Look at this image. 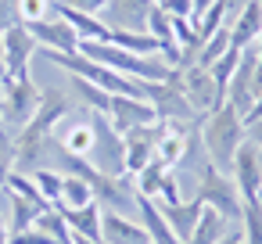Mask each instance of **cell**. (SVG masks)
<instances>
[{"label": "cell", "instance_id": "cell-3", "mask_svg": "<svg viewBox=\"0 0 262 244\" xmlns=\"http://www.w3.org/2000/svg\"><path fill=\"white\" fill-rule=\"evenodd\" d=\"M194 197H198L205 208H215V212H219L223 219H230V223H237V219H241V205H244V197H241V190H237L233 176H230V172H223V169H215L212 162L201 169L198 187H194Z\"/></svg>", "mask_w": 262, "mask_h": 244}, {"label": "cell", "instance_id": "cell-30", "mask_svg": "<svg viewBox=\"0 0 262 244\" xmlns=\"http://www.w3.org/2000/svg\"><path fill=\"white\" fill-rule=\"evenodd\" d=\"M72 86L79 90V97H83V104H86V112H108V101H112V94H104L101 86H94V83H86V79H76L72 76Z\"/></svg>", "mask_w": 262, "mask_h": 244}, {"label": "cell", "instance_id": "cell-22", "mask_svg": "<svg viewBox=\"0 0 262 244\" xmlns=\"http://www.w3.org/2000/svg\"><path fill=\"white\" fill-rule=\"evenodd\" d=\"M4 190V187H0ZM8 194V230L11 233H22V230H29L33 223H36V215L43 212V208H51V205H36V201H29V197H18V194H11V190H4Z\"/></svg>", "mask_w": 262, "mask_h": 244}, {"label": "cell", "instance_id": "cell-7", "mask_svg": "<svg viewBox=\"0 0 262 244\" xmlns=\"http://www.w3.org/2000/svg\"><path fill=\"white\" fill-rule=\"evenodd\" d=\"M180 83H183V94H187L190 108L198 112V119H205V115H212L219 104H226L223 86H219V83L212 79V72H208V69H201V65L183 69V72H180Z\"/></svg>", "mask_w": 262, "mask_h": 244}, {"label": "cell", "instance_id": "cell-43", "mask_svg": "<svg viewBox=\"0 0 262 244\" xmlns=\"http://www.w3.org/2000/svg\"><path fill=\"white\" fill-rule=\"evenodd\" d=\"M72 244H104V240H86V237H76L72 233Z\"/></svg>", "mask_w": 262, "mask_h": 244}, {"label": "cell", "instance_id": "cell-13", "mask_svg": "<svg viewBox=\"0 0 262 244\" xmlns=\"http://www.w3.org/2000/svg\"><path fill=\"white\" fill-rule=\"evenodd\" d=\"M108 122L119 129V133H129L137 126H147V122H158L151 101H140V97H126V94H112L108 101Z\"/></svg>", "mask_w": 262, "mask_h": 244}, {"label": "cell", "instance_id": "cell-5", "mask_svg": "<svg viewBox=\"0 0 262 244\" xmlns=\"http://www.w3.org/2000/svg\"><path fill=\"white\" fill-rule=\"evenodd\" d=\"M90 126H94V151H90V165L101 176H122L126 172V144L122 133L108 122V115L90 112Z\"/></svg>", "mask_w": 262, "mask_h": 244}, {"label": "cell", "instance_id": "cell-25", "mask_svg": "<svg viewBox=\"0 0 262 244\" xmlns=\"http://www.w3.org/2000/svg\"><path fill=\"white\" fill-rule=\"evenodd\" d=\"M244 244H262V197H251L241 205V219H237Z\"/></svg>", "mask_w": 262, "mask_h": 244}, {"label": "cell", "instance_id": "cell-23", "mask_svg": "<svg viewBox=\"0 0 262 244\" xmlns=\"http://www.w3.org/2000/svg\"><path fill=\"white\" fill-rule=\"evenodd\" d=\"M169 172H172V169H165V165H158V162H147L140 172H133V187H137V194H140V197L158 201V197L165 194Z\"/></svg>", "mask_w": 262, "mask_h": 244}, {"label": "cell", "instance_id": "cell-20", "mask_svg": "<svg viewBox=\"0 0 262 244\" xmlns=\"http://www.w3.org/2000/svg\"><path fill=\"white\" fill-rule=\"evenodd\" d=\"M61 215H65V223H69V230H72L76 237H86V240H101L104 208H101L97 201H90V205H83V208H69V212H61Z\"/></svg>", "mask_w": 262, "mask_h": 244}, {"label": "cell", "instance_id": "cell-10", "mask_svg": "<svg viewBox=\"0 0 262 244\" xmlns=\"http://www.w3.org/2000/svg\"><path fill=\"white\" fill-rule=\"evenodd\" d=\"M155 8V0H108L101 22L112 33H147V11Z\"/></svg>", "mask_w": 262, "mask_h": 244}, {"label": "cell", "instance_id": "cell-2", "mask_svg": "<svg viewBox=\"0 0 262 244\" xmlns=\"http://www.w3.org/2000/svg\"><path fill=\"white\" fill-rule=\"evenodd\" d=\"M40 108V86L33 83V76L26 79H0V129L11 140L22 133V126L33 119V112Z\"/></svg>", "mask_w": 262, "mask_h": 244}, {"label": "cell", "instance_id": "cell-18", "mask_svg": "<svg viewBox=\"0 0 262 244\" xmlns=\"http://www.w3.org/2000/svg\"><path fill=\"white\" fill-rule=\"evenodd\" d=\"M158 208H162L169 230L187 244V237H190V230H194V223H198V215H201L205 205L198 197H187V201H158Z\"/></svg>", "mask_w": 262, "mask_h": 244}, {"label": "cell", "instance_id": "cell-17", "mask_svg": "<svg viewBox=\"0 0 262 244\" xmlns=\"http://www.w3.org/2000/svg\"><path fill=\"white\" fill-rule=\"evenodd\" d=\"M54 15H61L72 26L79 43H112V29L101 22V15H83V11H72V8H61V4H54Z\"/></svg>", "mask_w": 262, "mask_h": 244}, {"label": "cell", "instance_id": "cell-39", "mask_svg": "<svg viewBox=\"0 0 262 244\" xmlns=\"http://www.w3.org/2000/svg\"><path fill=\"white\" fill-rule=\"evenodd\" d=\"M258 119H262V90L255 94V101H251V108H248V115H244V126H248V122H258Z\"/></svg>", "mask_w": 262, "mask_h": 244}, {"label": "cell", "instance_id": "cell-42", "mask_svg": "<svg viewBox=\"0 0 262 244\" xmlns=\"http://www.w3.org/2000/svg\"><path fill=\"white\" fill-rule=\"evenodd\" d=\"M208 4H212V0H190V8H194V18H198V15H205V8H208Z\"/></svg>", "mask_w": 262, "mask_h": 244}, {"label": "cell", "instance_id": "cell-37", "mask_svg": "<svg viewBox=\"0 0 262 244\" xmlns=\"http://www.w3.org/2000/svg\"><path fill=\"white\" fill-rule=\"evenodd\" d=\"M61 8H72V11H83V15H101L108 0H58Z\"/></svg>", "mask_w": 262, "mask_h": 244}, {"label": "cell", "instance_id": "cell-27", "mask_svg": "<svg viewBox=\"0 0 262 244\" xmlns=\"http://www.w3.org/2000/svg\"><path fill=\"white\" fill-rule=\"evenodd\" d=\"M36 230H43L47 237H54V244H72V230H69V223H65V215L51 205V208H43L40 215H36V223H33Z\"/></svg>", "mask_w": 262, "mask_h": 244}, {"label": "cell", "instance_id": "cell-19", "mask_svg": "<svg viewBox=\"0 0 262 244\" xmlns=\"http://www.w3.org/2000/svg\"><path fill=\"white\" fill-rule=\"evenodd\" d=\"M137 219H140V226L147 230L151 244H183V240H180V237L169 230V223H165V215H162L158 201L140 197V201H137Z\"/></svg>", "mask_w": 262, "mask_h": 244}, {"label": "cell", "instance_id": "cell-12", "mask_svg": "<svg viewBox=\"0 0 262 244\" xmlns=\"http://www.w3.org/2000/svg\"><path fill=\"white\" fill-rule=\"evenodd\" d=\"M230 176H233V183H237V190H241L244 201L258 197V194H262V151L244 140V144L237 147V154H233Z\"/></svg>", "mask_w": 262, "mask_h": 244}, {"label": "cell", "instance_id": "cell-21", "mask_svg": "<svg viewBox=\"0 0 262 244\" xmlns=\"http://www.w3.org/2000/svg\"><path fill=\"white\" fill-rule=\"evenodd\" d=\"M233 223L230 219H223L215 208H201V215H198V223H194V230H190V237H187V244H219L223 237H226V230H230Z\"/></svg>", "mask_w": 262, "mask_h": 244}, {"label": "cell", "instance_id": "cell-46", "mask_svg": "<svg viewBox=\"0 0 262 244\" xmlns=\"http://www.w3.org/2000/svg\"><path fill=\"white\" fill-rule=\"evenodd\" d=\"M0 133H4V129H0Z\"/></svg>", "mask_w": 262, "mask_h": 244}, {"label": "cell", "instance_id": "cell-1", "mask_svg": "<svg viewBox=\"0 0 262 244\" xmlns=\"http://www.w3.org/2000/svg\"><path fill=\"white\" fill-rule=\"evenodd\" d=\"M198 137H201V147L208 154V162L223 172H230L233 165V154L237 147L244 144V119L230 108V104H219L212 115H205L198 122Z\"/></svg>", "mask_w": 262, "mask_h": 244}, {"label": "cell", "instance_id": "cell-4", "mask_svg": "<svg viewBox=\"0 0 262 244\" xmlns=\"http://www.w3.org/2000/svg\"><path fill=\"white\" fill-rule=\"evenodd\" d=\"M147 101L158 115V122H187V126H198V112L190 108L187 94H183V83H180V69H172L162 83H147Z\"/></svg>", "mask_w": 262, "mask_h": 244}, {"label": "cell", "instance_id": "cell-32", "mask_svg": "<svg viewBox=\"0 0 262 244\" xmlns=\"http://www.w3.org/2000/svg\"><path fill=\"white\" fill-rule=\"evenodd\" d=\"M237 58H241V51H237V47H230L219 61H212V65H208V72H212V79L223 86V94H226V83H230V76H233V69H237Z\"/></svg>", "mask_w": 262, "mask_h": 244}, {"label": "cell", "instance_id": "cell-14", "mask_svg": "<svg viewBox=\"0 0 262 244\" xmlns=\"http://www.w3.org/2000/svg\"><path fill=\"white\" fill-rule=\"evenodd\" d=\"M162 137V122H147V126H137L129 133H122V144H126V172H140L147 162H155V144Z\"/></svg>", "mask_w": 262, "mask_h": 244}, {"label": "cell", "instance_id": "cell-24", "mask_svg": "<svg viewBox=\"0 0 262 244\" xmlns=\"http://www.w3.org/2000/svg\"><path fill=\"white\" fill-rule=\"evenodd\" d=\"M94 201V183H86V180H79V176H65V183H61V197H58V212H69V208H83V205H90Z\"/></svg>", "mask_w": 262, "mask_h": 244}, {"label": "cell", "instance_id": "cell-31", "mask_svg": "<svg viewBox=\"0 0 262 244\" xmlns=\"http://www.w3.org/2000/svg\"><path fill=\"white\" fill-rule=\"evenodd\" d=\"M47 15H54L51 0H18V22L22 26H33V22L47 18Z\"/></svg>", "mask_w": 262, "mask_h": 244}, {"label": "cell", "instance_id": "cell-28", "mask_svg": "<svg viewBox=\"0 0 262 244\" xmlns=\"http://www.w3.org/2000/svg\"><path fill=\"white\" fill-rule=\"evenodd\" d=\"M29 176L36 180V187H40V194H43V201H47V205H58V197H61V183H65V176H61L58 169H51V165H40V169H33Z\"/></svg>", "mask_w": 262, "mask_h": 244}, {"label": "cell", "instance_id": "cell-26", "mask_svg": "<svg viewBox=\"0 0 262 244\" xmlns=\"http://www.w3.org/2000/svg\"><path fill=\"white\" fill-rule=\"evenodd\" d=\"M233 43H230V29L223 26V29H215L212 36H205L201 40V47H198V58H194V65H201V69H208L212 61H219L226 51H230Z\"/></svg>", "mask_w": 262, "mask_h": 244}, {"label": "cell", "instance_id": "cell-36", "mask_svg": "<svg viewBox=\"0 0 262 244\" xmlns=\"http://www.w3.org/2000/svg\"><path fill=\"white\" fill-rule=\"evenodd\" d=\"M11 26H22L18 22V0H0V33L11 29Z\"/></svg>", "mask_w": 262, "mask_h": 244}, {"label": "cell", "instance_id": "cell-41", "mask_svg": "<svg viewBox=\"0 0 262 244\" xmlns=\"http://www.w3.org/2000/svg\"><path fill=\"white\" fill-rule=\"evenodd\" d=\"M11 240V230H8V219H4V212H0V244H8Z\"/></svg>", "mask_w": 262, "mask_h": 244}, {"label": "cell", "instance_id": "cell-16", "mask_svg": "<svg viewBox=\"0 0 262 244\" xmlns=\"http://www.w3.org/2000/svg\"><path fill=\"white\" fill-rule=\"evenodd\" d=\"M101 240H104V244H151V237H147V230L140 226V219L115 215V212H104Z\"/></svg>", "mask_w": 262, "mask_h": 244}, {"label": "cell", "instance_id": "cell-6", "mask_svg": "<svg viewBox=\"0 0 262 244\" xmlns=\"http://www.w3.org/2000/svg\"><path fill=\"white\" fill-rule=\"evenodd\" d=\"M258 90H262V76H258V54H255V43H251V47H241L237 69L226 83V104L244 119Z\"/></svg>", "mask_w": 262, "mask_h": 244}, {"label": "cell", "instance_id": "cell-45", "mask_svg": "<svg viewBox=\"0 0 262 244\" xmlns=\"http://www.w3.org/2000/svg\"><path fill=\"white\" fill-rule=\"evenodd\" d=\"M51 4H58V0H51Z\"/></svg>", "mask_w": 262, "mask_h": 244}, {"label": "cell", "instance_id": "cell-8", "mask_svg": "<svg viewBox=\"0 0 262 244\" xmlns=\"http://www.w3.org/2000/svg\"><path fill=\"white\" fill-rule=\"evenodd\" d=\"M36 40L26 26H11L0 33V54H4V76L11 79H26L29 76V65L36 58Z\"/></svg>", "mask_w": 262, "mask_h": 244}, {"label": "cell", "instance_id": "cell-40", "mask_svg": "<svg viewBox=\"0 0 262 244\" xmlns=\"http://www.w3.org/2000/svg\"><path fill=\"white\" fill-rule=\"evenodd\" d=\"M219 244H244V233H241V226H237V223H233V226H230V230H226V237H223V240H219Z\"/></svg>", "mask_w": 262, "mask_h": 244}, {"label": "cell", "instance_id": "cell-11", "mask_svg": "<svg viewBox=\"0 0 262 244\" xmlns=\"http://www.w3.org/2000/svg\"><path fill=\"white\" fill-rule=\"evenodd\" d=\"M36 40V47H43V54H72L79 51V36L72 33V26L61 18V15H47L33 26H26Z\"/></svg>", "mask_w": 262, "mask_h": 244}, {"label": "cell", "instance_id": "cell-34", "mask_svg": "<svg viewBox=\"0 0 262 244\" xmlns=\"http://www.w3.org/2000/svg\"><path fill=\"white\" fill-rule=\"evenodd\" d=\"M155 4L169 15V18H194V8L190 0H155Z\"/></svg>", "mask_w": 262, "mask_h": 244}, {"label": "cell", "instance_id": "cell-33", "mask_svg": "<svg viewBox=\"0 0 262 244\" xmlns=\"http://www.w3.org/2000/svg\"><path fill=\"white\" fill-rule=\"evenodd\" d=\"M15 169V140L8 133H0V183H4V176Z\"/></svg>", "mask_w": 262, "mask_h": 244}, {"label": "cell", "instance_id": "cell-44", "mask_svg": "<svg viewBox=\"0 0 262 244\" xmlns=\"http://www.w3.org/2000/svg\"><path fill=\"white\" fill-rule=\"evenodd\" d=\"M0 79H4V54H0Z\"/></svg>", "mask_w": 262, "mask_h": 244}, {"label": "cell", "instance_id": "cell-9", "mask_svg": "<svg viewBox=\"0 0 262 244\" xmlns=\"http://www.w3.org/2000/svg\"><path fill=\"white\" fill-rule=\"evenodd\" d=\"M94 201L104 208V212H115V215H129L137 212V187H133V176L122 172V176H97L94 180Z\"/></svg>", "mask_w": 262, "mask_h": 244}, {"label": "cell", "instance_id": "cell-38", "mask_svg": "<svg viewBox=\"0 0 262 244\" xmlns=\"http://www.w3.org/2000/svg\"><path fill=\"white\" fill-rule=\"evenodd\" d=\"M244 140H248V144H255V147L262 151V119H258V122H248V126H244Z\"/></svg>", "mask_w": 262, "mask_h": 244}, {"label": "cell", "instance_id": "cell-35", "mask_svg": "<svg viewBox=\"0 0 262 244\" xmlns=\"http://www.w3.org/2000/svg\"><path fill=\"white\" fill-rule=\"evenodd\" d=\"M8 244H54V237H47L43 230L29 226V230H22V233H11V240H8Z\"/></svg>", "mask_w": 262, "mask_h": 244}, {"label": "cell", "instance_id": "cell-29", "mask_svg": "<svg viewBox=\"0 0 262 244\" xmlns=\"http://www.w3.org/2000/svg\"><path fill=\"white\" fill-rule=\"evenodd\" d=\"M112 43L122 47V51H133V54H158V40L147 36V33H112Z\"/></svg>", "mask_w": 262, "mask_h": 244}, {"label": "cell", "instance_id": "cell-15", "mask_svg": "<svg viewBox=\"0 0 262 244\" xmlns=\"http://www.w3.org/2000/svg\"><path fill=\"white\" fill-rule=\"evenodd\" d=\"M226 29H230V43L237 51L251 47L258 40V33H262V4H258V0H244V8L226 22Z\"/></svg>", "mask_w": 262, "mask_h": 244}]
</instances>
